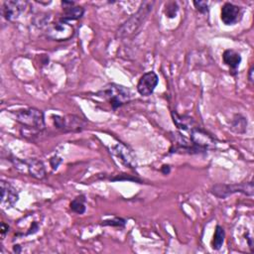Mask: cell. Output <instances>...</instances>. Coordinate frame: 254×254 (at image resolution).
Here are the masks:
<instances>
[{
    "mask_svg": "<svg viewBox=\"0 0 254 254\" xmlns=\"http://www.w3.org/2000/svg\"><path fill=\"white\" fill-rule=\"evenodd\" d=\"M154 1H144L141 3L139 9L128 20H126L117 31V38L124 39L132 36L143 25L149 14L152 12Z\"/></svg>",
    "mask_w": 254,
    "mask_h": 254,
    "instance_id": "6da1fadb",
    "label": "cell"
},
{
    "mask_svg": "<svg viewBox=\"0 0 254 254\" xmlns=\"http://www.w3.org/2000/svg\"><path fill=\"white\" fill-rule=\"evenodd\" d=\"M15 119L21 123L24 128L34 131H43L46 128L44 112L35 107H28L25 109L13 112Z\"/></svg>",
    "mask_w": 254,
    "mask_h": 254,
    "instance_id": "7a4b0ae2",
    "label": "cell"
},
{
    "mask_svg": "<svg viewBox=\"0 0 254 254\" xmlns=\"http://www.w3.org/2000/svg\"><path fill=\"white\" fill-rule=\"evenodd\" d=\"M96 95L108 101L113 110L129 102L131 98L130 90L127 87L116 83H109L104 88L99 90Z\"/></svg>",
    "mask_w": 254,
    "mask_h": 254,
    "instance_id": "3957f363",
    "label": "cell"
},
{
    "mask_svg": "<svg viewBox=\"0 0 254 254\" xmlns=\"http://www.w3.org/2000/svg\"><path fill=\"white\" fill-rule=\"evenodd\" d=\"M210 192L218 198H226L236 192L252 196L254 193V186L252 181L240 184H216L212 186Z\"/></svg>",
    "mask_w": 254,
    "mask_h": 254,
    "instance_id": "277c9868",
    "label": "cell"
},
{
    "mask_svg": "<svg viewBox=\"0 0 254 254\" xmlns=\"http://www.w3.org/2000/svg\"><path fill=\"white\" fill-rule=\"evenodd\" d=\"M53 118L55 126L64 133L81 131L85 125V121L82 118L73 114L66 116L54 115Z\"/></svg>",
    "mask_w": 254,
    "mask_h": 254,
    "instance_id": "5b68a950",
    "label": "cell"
},
{
    "mask_svg": "<svg viewBox=\"0 0 254 254\" xmlns=\"http://www.w3.org/2000/svg\"><path fill=\"white\" fill-rule=\"evenodd\" d=\"M190 139L200 150L201 153H204L205 151L209 149H213L215 147L216 142L214 138L199 126L197 125L194 126L190 131Z\"/></svg>",
    "mask_w": 254,
    "mask_h": 254,
    "instance_id": "8992f818",
    "label": "cell"
},
{
    "mask_svg": "<svg viewBox=\"0 0 254 254\" xmlns=\"http://www.w3.org/2000/svg\"><path fill=\"white\" fill-rule=\"evenodd\" d=\"M173 145L170 149V153H188V154H198L201 153L200 150L191 142L190 139H188L179 132H172Z\"/></svg>",
    "mask_w": 254,
    "mask_h": 254,
    "instance_id": "52a82bcc",
    "label": "cell"
},
{
    "mask_svg": "<svg viewBox=\"0 0 254 254\" xmlns=\"http://www.w3.org/2000/svg\"><path fill=\"white\" fill-rule=\"evenodd\" d=\"M73 34L72 27L68 24V22L63 21L62 19L59 22L52 24L48 28L47 36L48 38L55 41H65L69 39Z\"/></svg>",
    "mask_w": 254,
    "mask_h": 254,
    "instance_id": "ba28073f",
    "label": "cell"
},
{
    "mask_svg": "<svg viewBox=\"0 0 254 254\" xmlns=\"http://www.w3.org/2000/svg\"><path fill=\"white\" fill-rule=\"evenodd\" d=\"M159 83V76L155 71L145 72L137 83V91L142 96L151 95Z\"/></svg>",
    "mask_w": 254,
    "mask_h": 254,
    "instance_id": "9c48e42d",
    "label": "cell"
},
{
    "mask_svg": "<svg viewBox=\"0 0 254 254\" xmlns=\"http://www.w3.org/2000/svg\"><path fill=\"white\" fill-rule=\"evenodd\" d=\"M243 16V10L241 7L234 5L232 3H225L221 7L220 19L223 24L227 26L234 25L238 23Z\"/></svg>",
    "mask_w": 254,
    "mask_h": 254,
    "instance_id": "30bf717a",
    "label": "cell"
},
{
    "mask_svg": "<svg viewBox=\"0 0 254 254\" xmlns=\"http://www.w3.org/2000/svg\"><path fill=\"white\" fill-rule=\"evenodd\" d=\"M1 206L3 209L10 208L15 205L19 199L17 190L6 181H1Z\"/></svg>",
    "mask_w": 254,
    "mask_h": 254,
    "instance_id": "8fae6325",
    "label": "cell"
},
{
    "mask_svg": "<svg viewBox=\"0 0 254 254\" xmlns=\"http://www.w3.org/2000/svg\"><path fill=\"white\" fill-rule=\"evenodd\" d=\"M27 2L24 1H5L2 5V16L7 21H13L24 12Z\"/></svg>",
    "mask_w": 254,
    "mask_h": 254,
    "instance_id": "7c38bea8",
    "label": "cell"
},
{
    "mask_svg": "<svg viewBox=\"0 0 254 254\" xmlns=\"http://www.w3.org/2000/svg\"><path fill=\"white\" fill-rule=\"evenodd\" d=\"M111 153L120 160V162L129 168H136L135 156L131 150L123 144H116L111 147Z\"/></svg>",
    "mask_w": 254,
    "mask_h": 254,
    "instance_id": "4fadbf2b",
    "label": "cell"
},
{
    "mask_svg": "<svg viewBox=\"0 0 254 254\" xmlns=\"http://www.w3.org/2000/svg\"><path fill=\"white\" fill-rule=\"evenodd\" d=\"M222 60L224 64L230 68V72L232 75L237 73V68L241 63V56L234 50L228 49L225 50L222 54Z\"/></svg>",
    "mask_w": 254,
    "mask_h": 254,
    "instance_id": "5bb4252c",
    "label": "cell"
},
{
    "mask_svg": "<svg viewBox=\"0 0 254 254\" xmlns=\"http://www.w3.org/2000/svg\"><path fill=\"white\" fill-rule=\"evenodd\" d=\"M25 162L27 165V170L33 178L37 180H43L46 177V169L42 161L32 158L25 160Z\"/></svg>",
    "mask_w": 254,
    "mask_h": 254,
    "instance_id": "9a60e30c",
    "label": "cell"
},
{
    "mask_svg": "<svg viewBox=\"0 0 254 254\" xmlns=\"http://www.w3.org/2000/svg\"><path fill=\"white\" fill-rule=\"evenodd\" d=\"M171 114H172V118H173V121H174L175 125L180 130L190 132L194 126H196L193 119L190 116L180 115L176 111H172Z\"/></svg>",
    "mask_w": 254,
    "mask_h": 254,
    "instance_id": "2e32d148",
    "label": "cell"
},
{
    "mask_svg": "<svg viewBox=\"0 0 254 254\" xmlns=\"http://www.w3.org/2000/svg\"><path fill=\"white\" fill-rule=\"evenodd\" d=\"M83 13H84V9L82 7L72 5L70 7L64 8V16L61 19L65 22L78 20L82 17Z\"/></svg>",
    "mask_w": 254,
    "mask_h": 254,
    "instance_id": "e0dca14e",
    "label": "cell"
},
{
    "mask_svg": "<svg viewBox=\"0 0 254 254\" xmlns=\"http://www.w3.org/2000/svg\"><path fill=\"white\" fill-rule=\"evenodd\" d=\"M69 207L72 211L78 213V214H82L84 213L86 207H85V196L83 194H79L77 196H75L70 204H69Z\"/></svg>",
    "mask_w": 254,
    "mask_h": 254,
    "instance_id": "ac0fdd59",
    "label": "cell"
},
{
    "mask_svg": "<svg viewBox=\"0 0 254 254\" xmlns=\"http://www.w3.org/2000/svg\"><path fill=\"white\" fill-rule=\"evenodd\" d=\"M247 121L246 118L240 114H236L231 122V129L236 133H244L246 130Z\"/></svg>",
    "mask_w": 254,
    "mask_h": 254,
    "instance_id": "d6986e66",
    "label": "cell"
},
{
    "mask_svg": "<svg viewBox=\"0 0 254 254\" xmlns=\"http://www.w3.org/2000/svg\"><path fill=\"white\" fill-rule=\"evenodd\" d=\"M224 236L225 232L224 229L220 225H216L214 235H213V240H212V248L214 250H219L224 242Z\"/></svg>",
    "mask_w": 254,
    "mask_h": 254,
    "instance_id": "ffe728a7",
    "label": "cell"
},
{
    "mask_svg": "<svg viewBox=\"0 0 254 254\" xmlns=\"http://www.w3.org/2000/svg\"><path fill=\"white\" fill-rule=\"evenodd\" d=\"M126 224V220L121 217H114L112 219L104 220L101 222V225L104 226H116V227H123Z\"/></svg>",
    "mask_w": 254,
    "mask_h": 254,
    "instance_id": "44dd1931",
    "label": "cell"
},
{
    "mask_svg": "<svg viewBox=\"0 0 254 254\" xmlns=\"http://www.w3.org/2000/svg\"><path fill=\"white\" fill-rule=\"evenodd\" d=\"M179 10V7H178V4L176 2H169L166 4V9H165V13H166V16L168 18H175L176 15H177V12Z\"/></svg>",
    "mask_w": 254,
    "mask_h": 254,
    "instance_id": "7402d4cb",
    "label": "cell"
},
{
    "mask_svg": "<svg viewBox=\"0 0 254 254\" xmlns=\"http://www.w3.org/2000/svg\"><path fill=\"white\" fill-rule=\"evenodd\" d=\"M192 3L198 12L202 14H205L208 12V4L206 1H193Z\"/></svg>",
    "mask_w": 254,
    "mask_h": 254,
    "instance_id": "603a6c76",
    "label": "cell"
},
{
    "mask_svg": "<svg viewBox=\"0 0 254 254\" xmlns=\"http://www.w3.org/2000/svg\"><path fill=\"white\" fill-rule=\"evenodd\" d=\"M50 163H51V166H52L53 170H57L58 167H59V165L62 163V159L59 158V157H57V156H55V157L51 158Z\"/></svg>",
    "mask_w": 254,
    "mask_h": 254,
    "instance_id": "cb8c5ba5",
    "label": "cell"
},
{
    "mask_svg": "<svg viewBox=\"0 0 254 254\" xmlns=\"http://www.w3.org/2000/svg\"><path fill=\"white\" fill-rule=\"evenodd\" d=\"M39 229V225L37 222H33L31 228L29 229V231L26 233V235H30V234H34L35 232H37V230Z\"/></svg>",
    "mask_w": 254,
    "mask_h": 254,
    "instance_id": "d4e9b609",
    "label": "cell"
},
{
    "mask_svg": "<svg viewBox=\"0 0 254 254\" xmlns=\"http://www.w3.org/2000/svg\"><path fill=\"white\" fill-rule=\"evenodd\" d=\"M10 229V226L8 224H6L5 222H2L1 223V235L4 236Z\"/></svg>",
    "mask_w": 254,
    "mask_h": 254,
    "instance_id": "484cf974",
    "label": "cell"
},
{
    "mask_svg": "<svg viewBox=\"0 0 254 254\" xmlns=\"http://www.w3.org/2000/svg\"><path fill=\"white\" fill-rule=\"evenodd\" d=\"M253 73H254V67H253V65L249 68V70H248V80L251 82V83H253Z\"/></svg>",
    "mask_w": 254,
    "mask_h": 254,
    "instance_id": "4316f807",
    "label": "cell"
},
{
    "mask_svg": "<svg viewBox=\"0 0 254 254\" xmlns=\"http://www.w3.org/2000/svg\"><path fill=\"white\" fill-rule=\"evenodd\" d=\"M161 171L164 175H169V173L171 172V169H170V166L169 165H163L162 168H161Z\"/></svg>",
    "mask_w": 254,
    "mask_h": 254,
    "instance_id": "83f0119b",
    "label": "cell"
},
{
    "mask_svg": "<svg viewBox=\"0 0 254 254\" xmlns=\"http://www.w3.org/2000/svg\"><path fill=\"white\" fill-rule=\"evenodd\" d=\"M13 251L16 252V253H20L21 252V248L19 245H14L13 246Z\"/></svg>",
    "mask_w": 254,
    "mask_h": 254,
    "instance_id": "f1b7e54d",
    "label": "cell"
}]
</instances>
